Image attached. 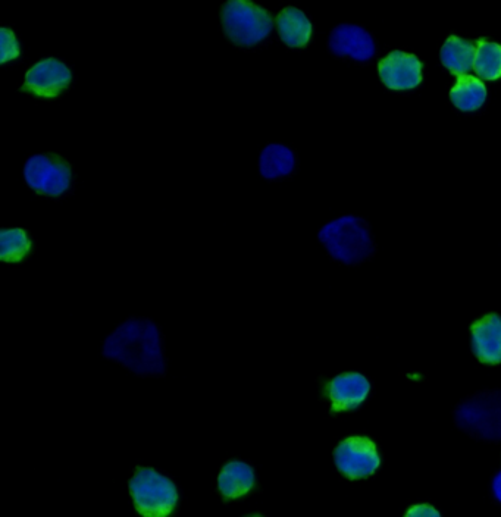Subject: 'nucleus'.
I'll use <instances>...</instances> for the list:
<instances>
[{
	"label": "nucleus",
	"instance_id": "f257e3e1",
	"mask_svg": "<svg viewBox=\"0 0 501 517\" xmlns=\"http://www.w3.org/2000/svg\"><path fill=\"white\" fill-rule=\"evenodd\" d=\"M102 354L137 375L165 372L161 329L147 318L121 322L103 341Z\"/></svg>",
	"mask_w": 501,
	"mask_h": 517
},
{
	"label": "nucleus",
	"instance_id": "f03ea898",
	"mask_svg": "<svg viewBox=\"0 0 501 517\" xmlns=\"http://www.w3.org/2000/svg\"><path fill=\"white\" fill-rule=\"evenodd\" d=\"M222 33L231 45L253 49L271 37L275 20L271 12L250 0H227L219 11Z\"/></svg>",
	"mask_w": 501,
	"mask_h": 517
},
{
	"label": "nucleus",
	"instance_id": "7ed1b4c3",
	"mask_svg": "<svg viewBox=\"0 0 501 517\" xmlns=\"http://www.w3.org/2000/svg\"><path fill=\"white\" fill-rule=\"evenodd\" d=\"M318 238L331 258L346 265L362 262L374 252L368 225L358 216H340L327 222Z\"/></svg>",
	"mask_w": 501,
	"mask_h": 517
},
{
	"label": "nucleus",
	"instance_id": "20e7f679",
	"mask_svg": "<svg viewBox=\"0 0 501 517\" xmlns=\"http://www.w3.org/2000/svg\"><path fill=\"white\" fill-rule=\"evenodd\" d=\"M23 180L33 193L59 199L71 190L74 171L70 162L56 153H34L25 159Z\"/></svg>",
	"mask_w": 501,
	"mask_h": 517
},
{
	"label": "nucleus",
	"instance_id": "39448f33",
	"mask_svg": "<svg viewBox=\"0 0 501 517\" xmlns=\"http://www.w3.org/2000/svg\"><path fill=\"white\" fill-rule=\"evenodd\" d=\"M130 493L143 517H168L177 506V487L155 469L137 470L130 481Z\"/></svg>",
	"mask_w": 501,
	"mask_h": 517
},
{
	"label": "nucleus",
	"instance_id": "423d86ee",
	"mask_svg": "<svg viewBox=\"0 0 501 517\" xmlns=\"http://www.w3.org/2000/svg\"><path fill=\"white\" fill-rule=\"evenodd\" d=\"M72 81L74 72L70 65L56 56H46L25 72L20 92L39 99H56L70 89Z\"/></svg>",
	"mask_w": 501,
	"mask_h": 517
},
{
	"label": "nucleus",
	"instance_id": "0eeeda50",
	"mask_svg": "<svg viewBox=\"0 0 501 517\" xmlns=\"http://www.w3.org/2000/svg\"><path fill=\"white\" fill-rule=\"evenodd\" d=\"M335 466L350 479L366 478L380 468L377 446L365 437H350L334 451Z\"/></svg>",
	"mask_w": 501,
	"mask_h": 517
},
{
	"label": "nucleus",
	"instance_id": "6e6552de",
	"mask_svg": "<svg viewBox=\"0 0 501 517\" xmlns=\"http://www.w3.org/2000/svg\"><path fill=\"white\" fill-rule=\"evenodd\" d=\"M463 428L471 429L487 438H501V396L482 397L469 401L457 413Z\"/></svg>",
	"mask_w": 501,
	"mask_h": 517
},
{
	"label": "nucleus",
	"instance_id": "1a4fd4ad",
	"mask_svg": "<svg viewBox=\"0 0 501 517\" xmlns=\"http://www.w3.org/2000/svg\"><path fill=\"white\" fill-rule=\"evenodd\" d=\"M328 49L335 56H347L365 62L374 58L377 47L365 28L353 24H340L331 31Z\"/></svg>",
	"mask_w": 501,
	"mask_h": 517
},
{
	"label": "nucleus",
	"instance_id": "9d476101",
	"mask_svg": "<svg viewBox=\"0 0 501 517\" xmlns=\"http://www.w3.org/2000/svg\"><path fill=\"white\" fill-rule=\"evenodd\" d=\"M378 70L382 83L391 90L415 89L422 81L421 61L415 55L400 50L382 59Z\"/></svg>",
	"mask_w": 501,
	"mask_h": 517
},
{
	"label": "nucleus",
	"instance_id": "9b49d317",
	"mask_svg": "<svg viewBox=\"0 0 501 517\" xmlns=\"http://www.w3.org/2000/svg\"><path fill=\"white\" fill-rule=\"evenodd\" d=\"M371 391L368 379L360 374H343L335 376L328 385V396L333 403L334 412H344L359 407Z\"/></svg>",
	"mask_w": 501,
	"mask_h": 517
},
{
	"label": "nucleus",
	"instance_id": "f8f14e48",
	"mask_svg": "<svg viewBox=\"0 0 501 517\" xmlns=\"http://www.w3.org/2000/svg\"><path fill=\"white\" fill-rule=\"evenodd\" d=\"M278 37L290 49H303L311 42L313 34L312 21L302 9L287 6L275 18Z\"/></svg>",
	"mask_w": 501,
	"mask_h": 517
},
{
	"label": "nucleus",
	"instance_id": "ddd939ff",
	"mask_svg": "<svg viewBox=\"0 0 501 517\" xmlns=\"http://www.w3.org/2000/svg\"><path fill=\"white\" fill-rule=\"evenodd\" d=\"M296 166V153L287 144L274 141L263 146L259 153L258 172L262 180H284L296 171Z\"/></svg>",
	"mask_w": 501,
	"mask_h": 517
},
{
	"label": "nucleus",
	"instance_id": "4468645a",
	"mask_svg": "<svg viewBox=\"0 0 501 517\" xmlns=\"http://www.w3.org/2000/svg\"><path fill=\"white\" fill-rule=\"evenodd\" d=\"M472 349L481 362H501V316H485L472 327Z\"/></svg>",
	"mask_w": 501,
	"mask_h": 517
},
{
	"label": "nucleus",
	"instance_id": "2eb2a0df",
	"mask_svg": "<svg viewBox=\"0 0 501 517\" xmlns=\"http://www.w3.org/2000/svg\"><path fill=\"white\" fill-rule=\"evenodd\" d=\"M255 470L240 460L228 462L218 476V488L227 498H240L255 487Z\"/></svg>",
	"mask_w": 501,
	"mask_h": 517
},
{
	"label": "nucleus",
	"instance_id": "dca6fc26",
	"mask_svg": "<svg viewBox=\"0 0 501 517\" xmlns=\"http://www.w3.org/2000/svg\"><path fill=\"white\" fill-rule=\"evenodd\" d=\"M475 53L477 47L471 42L452 36L441 47L440 58L447 70L460 77L474 68Z\"/></svg>",
	"mask_w": 501,
	"mask_h": 517
},
{
	"label": "nucleus",
	"instance_id": "f3484780",
	"mask_svg": "<svg viewBox=\"0 0 501 517\" xmlns=\"http://www.w3.org/2000/svg\"><path fill=\"white\" fill-rule=\"evenodd\" d=\"M487 87L477 77L460 75L456 86L450 92V99L457 109L463 112L478 111L487 100Z\"/></svg>",
	"mask_w": 501,
	"mask_h": 517
},
{
	"label": "nucleus",
	"instance_id": "a211bd4d",
	"mask_svg": "<svg viewBox=\"0 0 501 517\" xmlns=\"http://www.w3.org/2000/svg\"><path fill=\"white\" fill-rule=\"evenodd\" d=\"M30 235L24 228H2L0 230V260L5 263H20L30 255Z\"/></svg>",
	"mask_w": 501,
	"mask_h": 517
},
{
	"label": "nucleus",
	"instance_id": "6ab92c4d",
	"mask_svg": "<svg viewBox=\"0 0 501 517\" xmlns=\"http://www.w3.org/2000/svg\"><path fill=\"white\" fill-rule=\"evenodd\" d=\"M474 70L482 80H499L501 78V46L497 43L479 40L477 53H475Z\"/></svg>",
	"mask_w": 501,
	"mask_h": 517
},
{
	"label": "nucleus",
	"instance_id": "aec40b11",
	"mask_svg": "<svg viewBox=\"0 0 501 517\" xmlns=\"http://www.w3.org/2000/svg\"><path fill=\"white\" fill-rule=\"evenodd\" d=\"M23 55L20 40L12 28H0V64L6 65L18 61Z\"/></svg>",
	"mask_w": 501,
	"mask_h": 517
},
{
	"label": "nucleus",
	"instance_id": "412c9836",
	"mask_svg": "<svg viewBox=\"0 0 501 517\" xmlns=\"http://www.w3.org/2000/svg\"><path fill=\"white\" fill-rule=\"evenodd\" d=\"M405 517H441V515L434 507L427 506V504H419V506H413L406 513Z\"/></svg>",
	"mask_w": 501,
	"mask_h": 517
},
{
	"label": "nucleus",
	"instance_id": "4be33fe9",
	"mask_svg": "<svg viewBox=\"0 0 501 517\" xmlns=\"http://www.w3.org/2000/svg\"><path fill=\"white\" fill-rule=\"evenodd\" d=\"M493 491L494 495H496L497 500H499L501 503V472L499 473V475L496 476V478H494Z\"/></svg>",
	"mask_w": 501,
	"mask_h": 517
},
{
	"label": "nucleus",
	"instance_id": "5701e85b",
	"mask_svg": "<svg viewBox=\"0 0 501 517\" xmlns=\"http://www.w3.org/2000/svg\"><path fill=\"white\" fill-rule=\"evenodd\" d=\"M252 517H259V516H252Z\"/></svg>",
	"mask_w": 501,
	"mask_h": 517
}]
</instances>
